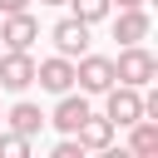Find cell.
Wrapping results in <instances>:
<instances>
[{
  "instance_id": "obj_1",
  "label": "cell",
  "mask_w": 158,
  "mask_h": 158,
  "mask_svg": "<svg viewBox=\"0 0 158 158\" xmlns=\"http://www.w3.org/2000/svg\"><path fill=\"white\" fill-rule=\"evenodd\" d=\"M153 79H158V59H153L143 44H123L118 59H114V84H133V89H143V84H153Z\"/></svg>"
},
{
  "instance_id": "obj_2",
  "label": "cell",
  "mask_w": 158,
  "mask_h": 158,
  "mask_svg": "<svg viewBox=\"0 0 158 158\" xmlns=\"http://www.w3.org/2000/svg\"><path fill=\"white\" fill-rule=\"evenodd\" d=\"M104 118L114 128H128L133 118H143V89L133 84H109L104 89Z\"/></svg>"
},
{
  "instance_id": "obj_3",
  "label": "cell",
  "mask_w": 158,
  "mask_h": 158,
  "mask_svg": "<svg viewBox=\"0 0 158 158\" xmlns=\"http://www.w3.org/2000/svg\"><path fill=\"white\" fill-rule=\"evenodd\" d=\"M74 84H79L84 94H104V89L114 84V59H109V54H89V49H84V54L74 59Z\"/></svg>"
},
{
  "instance_id": "obj_4",
  "label": "cell",
  "mask_w": 158,
  "mask_h": 158,
  "mask_svg": "<svg viewBox=\"0 0 158 158\" xmlns=\"http://www.w3.org/2000/svg\"><path fill=\"white\" fill-rule=\"evenodd\" d=\"M35 84L44 89V94H69L74 89V59H64V54H49V59H40L35 64Z\"/></svg>"
},
{
  "instance_id": "obj_5",
  "label": "cell",
  "mask_w": 158,
  "mask_h": 158,
  "mask_svg": "<svg viewBox=\"0 0 158 158\" xmlns=\"http://www.w3.org/2000/svg\"><path fill=\"white\" fill-rule=\"evenodd\" d=\"M30 84H35V59H30V49H5V54H0V89L25 94Z\"/></svg>"
},
{
  "instance_id": "obj_6",
  "label": "cell",
  "mask_w": 158,
  "mask_h": 158,
  "mask_svg": "<svg viewBox=\"0 0 158 158\" xmlns=\"http://www.w3.org/2000/svg\"><path fill=\"white\" fill-rule=\"evenodd\" d=\"M89 30H94V25H84V20H74V15H64V20H54V30H49V40H54V49H59L64 59H79V54L89 49Z\"/></svg>"
},
{
  "instance_id": "obj_7",
  "label": "cell",
  "mask_w": 158,
  "mask_h": 158,
  "mask_svg": "<svg viewBox=\"0 0 158 158\" xmlns=\"http://www.w3.org/2000/svg\"><path fill=\"white\" fill-rule=\"evenodd\" d=\"M89 114H94V109H89V94H84V89H79V94L69 89V94H59L54 114H44V123H54L59 133H74V128H79V123H84Z\"/></svg>"
},
{
  "instance_id": "obj_8",
  "label": "cell",
  "mask_w": 158,
  "mask_h": 158,
  "mask_svg": "<svg viewBox=\"0 0 158 158\" xmlns=\"http://www.w3.org/2000/svg\"><path fill=\"white\" fill-rule=\"evenodd\" d=\"M0 40H5V49H30V44L40 40V20H35L30 10L0 15Z\"/></svg>"
},
{
  "instance_id": "obj_9",
  "label": "cell",
  "mask_w": 158,
  "mask_h": 158,
  "mask_svg": "<svg viewBox=\"0 0 158 158\" xmlns=\"http://www.w3.org/2000/svg\"><path fill=\"white\" fill-rule=\"evenodd\" d=\"M148 30H153V20H148V10H143V5H133V10H118V15H114V40H118V44H143V40H148Z\"/></svg>"
},
{
  "instance_id": "obj_10",
  "label": "cell",
  "mask_w": 158,
  "mask_h": 158,
  "mask_svg": "<svg viewBox=\"0 0 158 158\" xmlns=\"http://www.w3.org/2000/svg\"><path fill=\"white\" fill-rule=\"evenodd\" d=\"M114 133H118V128H114V123H109L104 114H89V118H84L79 128H74V138L84 143V153H104V148L114 143Z\"/></svg>"
},
{
  "instance_id": "obj_11",
  "label": "cell",
  "mask_w": 158,
  "mask_h": 158,
  "mask_svg": "<svg viewBox=\"0 0 158 158\" xmlns=\"http://www.w3.org/2000/svg\"><path fill=\"white\" fill-rule=\"evenodd\" d=\"M5 123H10L15 133H25V138H35V133L44 128V109H40V104H30V99H20V104H10V114H5Z\"/></svg>"
},
{
  "instance_id": "obj_12",
  "label": "cell",
  "mask_w": 158,
  "mask_h": 158,
  "mask_svg": "<svg viewBox=\"0 0 158 158\" xmlns=\"http://www.w3.org/2000/svg\"><path fill=\"white\" fill-rule=\"evenodd\" d=\"M128 153L133 158H153L158 153V118H133L128 123Z\"/></svg>"
},
{
  "instance_id": "obj_13",
  "label": "cell",
  "mask_w": 158,
  "mask_h": 158,
  "mask_svg": "<svg viewBox=\"0 0 158 158\" xmlns=\"http://www.w3.org/2000/svg\"><path fill=\"white\" fill-rule=\"evenodd\" d=\"M64 5H69V15L84 20V25H99V20H109V10H114L109 0H64Z\"/></svg>"
},
{
  "instance_id": "obj_14",
  "label": "cell",
  "mask_w": 158,
  "mask_h": 158,
  "mask_svg": "<svg viewBox=\"0 0 158 158\" xmlns=\"http://www.w3.org/2000/svg\"><path fill=\"white\" fill-rule=\"evenodd\" d=\"M25 153H30V138L25 133H15V128L0 133V158H25Z\"/></svg>"
},
{
  "instance_id": "obj_15",
  "label": "cell",
  "mask_w": 158,
  "mask_h": 158,
  "mask_svg": "<svg viewBox=\"0 0 158 158\" xmlns=\"http://www.w3.org/2000/svg\"><path fill=\"white\" fill-rule=\"evenodd\" d=\"M15 10H30V0H0V15H15Z\"/></svg>"
},
{
  "instance_id": "obj_16",
  "label": "cell",
  "mask_w": 158,
  "mask_h": 158,
  "mask_svg": "<svg viewBox=\"0 0 158 158\" xmlns=\"http://www.w3.org/2000/svg\"><path fill=\"white\" fill-rule=\"evenodd\" d=\"M109 5H118V10H133V5H148V0H109Z\"/></svg>"
},
{
  "instance_id": "obj_17",
  "label": "cell",
  "mask_w": 158,
  "mask_h": 158,
  "mask_svg": "<svg viewBox=\"0 0 158 158\" xmlns=\"http://www.w3.org/2000/svg\"><path fill=\"white\" fill-rule=\"evenodd\" d=\"M40 5H64V0H40Z\"/></svg>"
},
{
  "instance_id": "obj_18",
  "label": "cell",
  "mask_w": 158,
  "mask_h": 158,
  "mask_svg": "<svg viewBox=\"0 0 158 158\" xmlns=\"http://www.w3.org/2000/svg\"><path fill=\"white\" fill-rule=\"evenodd\" d=\"M0 118H5V114H0Z\"/></svg>"
}]
</instances>
